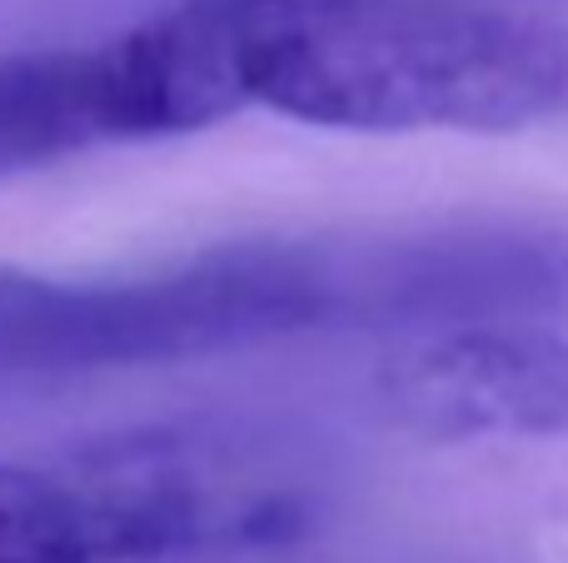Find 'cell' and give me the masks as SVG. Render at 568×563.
<instances>
[{"instance_id": "6da1fadb", "label": "cell", "mask_w": 568, "mask_h": 563, "mask_svg": "<svg viewBox=\"0 0 568 563\" xmlns=\"http://www.w3.org/2000/svg\"><path fill=\"white\" fill-rule=\"evenodd\" d=\"M235 110L364 135L568 120V25L484 0H205Z\"/></svg>"}, {"instance_id": "7a4b0ae2", "label": "cell", "mask_w": 568, "mask_h": 563, "mask_svg": "<svg viewBox=\"0 0 568 563\" xmlns=\"http://www.w3.org/2000/svg\"><path fill=\"white\" fill-rule=\"evenodd\" d=\"M329 494L314 444L240 419H180L50 459H0V563H165L275 549Z\"/></svg>"}, {"instance_id": "3957f363", "label": "cell", "mask_w": 568, "mask_h": 563, "mask_svg": "<svg viewBox=\"0 0 568 563\" xmlns=\"http://www.w3.org/2000/svg\"><path fill=\"white\" fill-rule=\"evenodd\" d=\"M354 335L344 229L230 239L130 275L0 265V369H150Z\"/></svg>"}, {"instance_id": "277c9868", "label": "cell", "mask_w": 568, "mask_h": 563, "mask_svg": "<svg viewBox=\"0 0 568 563\" xmlns=\"http://www.w3.org/2000/svg\"><path fill=\"white\" fill-rule=\"evenodd\" d=\"M384 414L419 439H564L568 335L559 325H459L414 335L374 379Z\"/></svg>"}]
</instances>
